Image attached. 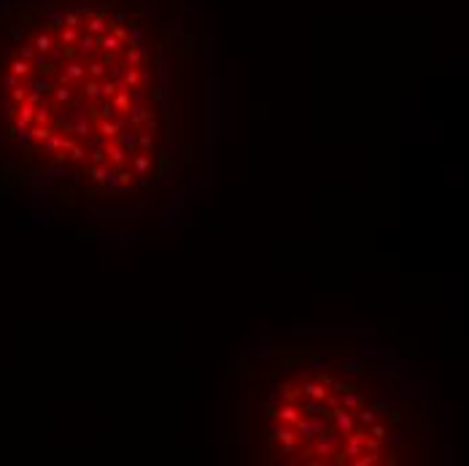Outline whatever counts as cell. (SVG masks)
I'll return each mask as SVG.
<instances>
[{"instance_id": "8", "label": "cell", "mask_w": 469, "mask_h": 466, "mask_svg": "<svg viewBox=\"0 0 469 466\" xmlns=\"http://www.w3.org/2000/svg\"><path fill=\"white\" fill-rule=\"evenodd\" d=\"M97 49V35H84V38H78V49H76V57L78 59H84V57H92V51Z\"/></svg>"}, {"instance_id": "47", "label": "cell", "mask_w": 469, "mask_h": 466, "mask_svg": "<svg viewBox=\"0 0 469 466\" xmlns=\"http://www.w3.org/2000/svg\"><path fill=\"white\" fill-rule=\"evenodd\" d=\"M78 24H81V16H78V14H68V16H65V27H78Z\"/></svg>"}, {"instance_id": "3", "label": "cell", "mask_w": 469, "mask_h": 466, "mask_svg": "<svg viewBox=\"0 0 469 466\" xmlns=\"http://www.w3.org/2000/svg\"><path fill=\"white\" fill-rule=\"evenodd\" d=\"M275 418H278L281 423H289V426H297V421L302 418V410H300V404H283L281 410H275Z\"/></svg>"}, {"instance_id": "53", "label": "cell", "mask_w": 469, "mask_h": 466, "mask_svg": "<svg viewBox=\"0 0 469 466\" xmlns=\"http://www.w3.org/2000/svg\"><path fill=\"white\" fill-rule=\"evenodd\" d=\"M386 439H388L391 445H399V442H402V437H399V434H391V437H386Z\"/></svg>"}, {"instance_id": "39", "label": "cell", "mask_w": 469, "mask_h": 466, "mask_svg": "<svg viewBox=\"0 0 469 466\" xmlns=\"http://www.w3.org/2000/svg\"><path fill=\"white\" fill-rule=\"evenodd\" d=\"M359 423L361 426H372L375 423V410L369 407V410H359Z\"/></svg>"}, {"instance_id": "46", "label": "cell", "mask_w": 469, "mask_h": 466, "mask_svg": "<svg viewBox=\"0 0 469 466\" xmlns=\"http://www.w3.org/2000/svg\"><path fill=\"white\" fill-rule=\"evenodd\" d=\"M310 367H313L315 372H323V369H326V358H321V356H313V358H310Z\"/></svg>"}, {"instance_id": "7", "label": "cell", "mask_w": 469, "mask_h": 466, "mask_svg": "<svg viewBox=\"0 0 469 466\" xmlns=\"http://www.w3.org/2000/svg\"><path fill=\"white\" fill-rule=\"evenodd\" d=\"M70 132H76L78 138H89L92 135V124H89L87 113L76 111V119H73V127H70Z\"/></svg>"}, {"instance_id": "20", "label": "cell", "mask_w": 469, "mask_h": 466, "mask_svg": "<svg viewBox=\"0 0 469 466\" xmlns=\"http://www.w3.org/2000/svg\"><path fill=\"white\" fill-rule=\"evenodd\" d=\"M361 369H364V361H361L359 356H356V358H348V361H342V375H359Z\"/></svg>"}, {"instance_id": "30", "label": "cell", "mask_w": 469, "mask_h": 466, "mask_svg": "<svg viewBox=\"0 0 469 466\" xmlns=\"http://www.w3.org/2000/svg\"><path fill=\"white\" fill-rule=\"evenodd\" d=\"M54 100H57V103H70V100H73V89H70V86H62V84H59L57 86V89H54Z\"/></svg>"}, {"instance_id": "41", "label": "cell", "mask_w": 469, "mask_h": 466, "mask_svg": "<svg viewBox=\"0 0 469 466\" xmlns=\"http://www.w3.org/2000/svg\"><path fill=\"white\" fill-rule=\"evenodd\" d=\"M369 434L378 437V439H386V437H388V426H383V423H372V426H369Z\"/></svg>"}, {"instance_id": "36", "label": "cell", "mask_w": 469, "mask_h": 466, "mask_svg": "<svg viewBox=\"0 0 469 466\" xmlns=\"http://www.w3.org/2000/svg\"><path fill=\"white\" fill-rule=\"evenodd\" d=\"M302 396V385L300 388H294V385H286V388H283V399H286L289 404H297V399Z\"/></svg>"}, {"instance_id": "28", "label": "cell", "mask_w": 469, "mask_h": 466, "mask_svg": "<svg viewBox=\"0 0 469 466\" xmlns=\"http://www.w3.org/2000/svg\"><path fill=\"white\" fill-rule=\"evenodd\" d=\"M68 151H70V154H68V159H70V162H73V164H78V162H84V159L89 156V151H87V149H81V146H76V143L70 146Z\"/></svg>"}, {"instance_id": "31", "label": "cell", "mask_w": 469, "mask_h": 466, "mask_svg": "<svg viewBox=\"0 0 469 466\" xmlns=\"http://www.w3.org/2000/svg\"><path fill=\"white\" fill-rule=\"evenodd\" d=\"M380 461V450H369L364 453V458H353L356 466H369V464H378Z\"/></svg>"}, {"instance_id": "44", "label": "cell", "mask_w": 469, "mask_h": 466, "mask_svg": "<svg viewBox=\"0 0 469 466\" xmlns=\"http://www.w3.org/2000/svg\"><path fill=\"white\" fill-rule=\"evenodd\" d=\"M114 124L119 127V132H122V130H124V127H127V124H130V116H127V113H124V111H119V113H114Z\"/></svg>"}, {"instance_id": "9", "label": "cell", "mask_w": 469, "mask_h": 466, "mask_svg": "<svg viewBox=\"0 0 469 466\" xmlns=\"http://www.w3.org/2000/svg\"><path fill=\"white\" fill-rule=\"evenodd\" d=\"M364 439L367 434H348V445H345V456L353 458V456H361V450H364Z\"/></svg>"}, {"instance_id": "14", "label": "cell", "mask_w": 469, "mask_h": 466, "mask_svg": "<svg viewBox=\"0 0 469 466\" xmlns=\"http://www.w3.org/2000/svg\"><path fill=\"white\" fill-rule=\"evenodd\" d=\"M127 116H130V122H132V127H143V122L149 119V111L143 108V105H138V103H132L130 105V111H127Z\"/></svg>"}, {"instance_id": "21", "label": "cell", "mask_w": 469, "mask_h": 466, "mask_svg": "<svg viewBox=\"0 0 469 466\" xmlns=\"http://www.w3.org/2000/svg\"><path fill=\"white\" fill-rule=\"evenodd\" d=\"M108 167H105V164H92V167H89V178H92V181H95V183H105V178H108Z\"/></svg>"}, {"instance_id": "29", "label": "cell", "mask_w": 469, "mask_h": 466, "mask_svg": "<svg viewBox=\"0 0 469 466\" xmlns=\"http://www.w3.org/2000/svg\"><path fill=\"white\" fill-rule=\"evenodd\" d=\"M87 30H89V35H103L105 19H103V16H92L89 22H87Z\"/></svg>"}, {"instance_id": "18", "label": "cell", "mask_w": 469, "mask_h": 466, "mask_svg": "<svg viewBox=\"0 0 469 466\" xmlns=\"http://www.w3.org/2000/svg\"><path fill=\"white\" fill-rule=\"evenodd\" d=\"M97 46L105 51V54H114V51H119V46H122V41L111 32V35H97Z\"/></svg>"}, {"instance_id": "16", "label": "cell", "mask_w": 469, "mask_h": 466, "mask_svg": "<svg viewBox=\"0 0 469 466\" xmlns=\"http://www.w3.org/2000/svg\"><path fill=\"white\" fill-rule=\"evenodd\" d=\"M302 415H323V418H326V410H323V402H321V399H305V404H302Z\"/></svg>"}, {"instance_id": "54", "label": "cell", "mask_w": 469, "mask_h": 466, "mask_svg": "<svg viewBox=\"0 0 469 466\" xmlns=\"http://www.w3.org/2000/svg\"><path fill=\"white\" fill-rule=\"evenodd\" d=\"M386 464H388V466H394V464H399V458H396V456H388V458H386Z\"/></svg>"}, {"instance_id": "27", "label": "cell", "mask_w": 469, "mask_h": 466, "mask_svg": "<svg viewBox=\"0 0 469 466\" xmlns=\"http://www.w3.org/2000/svg\"><path fill=\"white\" fill-rule=\"evenodd\" d=\"M51 46H54V41H51V35H46V32H41V35L35 38V51H41V54H49Z\"/></svg>"}, {"instance_id": "50", "label": "cell", "mask_w": 469, "mask_h": 466, "mask_svg": "<svg viewBox=\"0 0 469 466\" xmlns=\"http://www.w3.org/2000/svg\"><path fill=\"white\" fill-rule=\"evenodd\" d=\"M114 35L119 38V41H122V46H127V30H124V27H114Z\"/></svg>"}, {"instance_id": "38", "label": "cell", "mask_w": 469, "mask_h": 466, "mask_svg": "<svg viewBox=\"0 0 469 466\" xmlns=\"http://www.w3.org/2000/svg\"><path fill=\"white\" fill-rule=\"evenodd\" d=\"M16 141H19V146H22V149H27V146L32 143V132H30V127L16 130Z\"/></svg>"}, {"instance_id": "25", "label": "cell", "mask_w": 469, "mask_h": 466, "mask_svg": "<svg viewBox=\"0 0 469 466\" xmlns=\"http://www.w3.org/2000/svg\"><path fill=\"white\" fill-rule=\"evenodd\" d=\"M30 68L32 65L27 62V59H14V62H11V73H14L16 78H24L30 73Z\"/></svg>"}, {"instance_id": "43", "label": "cell", "mask_w": 469, "mask_h": 466, "mask_svg": "<svg viewBox=\"0 0 469 466\" xmlns=\"http://www.w3.org/2000/svg\"><path fill=\"white\" fill-rule=\"evenodd\" d=\"M114 113H116L114 103H111V100H105V103L100 105V119H114Z\"/></svg>"}, {"instance_id": "45", "label": "cell", "mask_w": 469, "mask_h": 466, "mask_svg": "<svg viewBox=\"0 0 469 466\" xmlns=\"http://www.w3.org/2000/svg\"><path fill=\"white\" fill-rule=\"evenodd\" d=\"M11 100H14V103H24V100H27V92H24L22 86H14V89H11Z\"/></svg>"}, {"instance_id": "26", "label": "cell", "mask_w": 469, "mask_h": 466, "mask_svg": "<svg viewBox=\"0 0 469 466\" xmlns=\"http://www.w3.org/2000/svg\"><path fill=\"white\" fill-rule=\"evenodd\" d=\"M57 86L49 81V78L46 76H41V78H35V81H32V92H38V95H46V92H54Z\"/></svg>"}, {"instance_id": "5", "label": "cell", "mask_w": 469, "mask_h": 466, "mask_svg": "<svg viewBox=\"0 0 469 466\" xmlns=\"http://www.w3.org/2000/svg\"><path fill=\"white\" fill-rule=\"evenodd\" d=\"M127 149H122L119 143H108L105 146V156H108V162L114 164V167H124V162H127Z\"/></svg>"}, {"instance_id": "19", "label": "cell", "mask_w": 469, "mask_h": 466, "mask_svg": "<svg viewBox=\"0 0 469 466\" xmlns=\"http://www.w3.org/2000/svg\"><path fill=\"white\" fill-rule=\"evenodd\" d=\"M16 119H19V122H24V124H32V122H35V105L24 100V103L19 105V111H16Z\"/></svg>"}, {"instance_id": "49", "label": "cell", "mask_w": 469, "mask_h": 466, "mask_svg": "<svg viewBox=\"0 0 469 466\" xmlns=\"http://www.w3.org/2000/svg\"><path fill=\"white\" fill-rule=\"evenodd\" d=\"M32 57H35V49H32V46H24V49L19 51V59H27V62H30Z\"/></svg>"}, {"instance_id": "13", "label": "cell", "mask_w": 469, "mask_h": 466, "mask_svg": "<svg viewBox=\"0 0 469 466\" xmlns=\"http://www.w3.org/2000/svg\"><path fill=\"white\" fill-rule=\"evenodd\" d=\"M340 404H342L345 410H359L361 404H364V394H356V388H351V391H345V394H342Z\"/></svg>"}, {"instance_id": "24", "label": "cell", "mask_w": 469, "mask_h": 466, "mask_svg": "<svg viewBox=\"0 0 469 466\" xmlns=\"http://www.w3.org/2000/svg\"><path fill=\"white\" fill-rule=\"evenodd\" d=\"M49 119H51L49 103H46V100H41V103H38V108H35V122H32V124H49Z\"/></svg>"}, {"instance_id": "51", "label": "cell", "mask_w": 469, "mask_h": 466, "mask_svg": "<svg viewBox=\"0 0 469 466\" xmlns=\"http://www.w3.org/2000/svg\"><path fill=\"white\" fill-rule=\"evenodd\" d=\"M111 22H114V24H124V22H127V14H114V16H111Z\"/></svg>"}, {"instance_id": "42", "label": "cell", "mask_w": 469, "mask_h": 466, "mask_svg": "<svg viewBox=\"0 0 469 466\" xmlns=\"http://www.w3.org/2000/svg\"><path fill=\"white\" fill-rule=\"evenodd\" d=\"M116 92H119L116 81H105V84H100V95H103V97H114Z\"/></svg>"}, {"instance_id": "1", "label": "cell", "mask_w": 469, "mask_h": 466, "mask_svg": "<svg viewBox=\"0 0 469 466\" xmlns=\"http://www.w3.org/2000/svg\"><path fill=\"white\" fill-rule=\"evenodd\" d=\"M326 421H323V415H302L300 421H297L294 431H297V439H305V442H313L315 437L321 434L323 429H326Z\"/></svg>"}, {"instance_id": "10", "label": "cell", "mask_w": 469, "mask_h": 466, "mask_svg": "<svg viewBox=\"0 0 469 466\" xmlns=\"http://www.w3.org/2000/svg\"><path fill=\"white\" fill-rule=\"evenodd\" d=\"M302 394L310 396V399H323L329 391H326V385H323L321 380H305L302 383Z\"/></svg>"}, {"instance_id": "32", "label": "cell", "mask_w": 469, "mask_h": 466, "mask_svg": "<svg viewBox=\"0 0 469 466\" xmlns=\"http://www.w3.org/2000/svg\"><path fill=\"white\" fill-rule=\"evenodd\" d=\"M138 149L151 151L154 149V135H151V132H138Z\"/></svg>"}, {"instance_id": "34", "label": "cell", "mask_w": 469, "mask_h": 466, "mask_svg": "<svg viewBox=\"0 0 469 466\" xmlns=\"http://www.w3.org/2000/svg\"><path fill=\"white\" fill-rule=\"evenodd\" d=\"M105 68H108V65H105L103 59H100V62H89V68H87V73H89L92 78H97V81H100V78L105 76Z\"/></svg>"}, {"instance_id": "40", "label": "cell", "mask_w": 469, "mask_h": 466, "mask_svg": "<svg viewBox=\"0 0 469 466\" xmlns=\"http://www.w3.org/2000/svg\"><path fill=\"white\" fill-rule=\"evenodd\" d=\"M89 162L92 164H105V159H108V156H105V149H95V151H89Z\"/></svg>"}, {"instance_id": "23", "label": "cell", "mask_w": 469, "mask_h": 466, "mask_svg": "<svg viewBox=\"0 0 469 466\" xmlns=\"http://www.w3.org/2000/svg\"><path fill=\"white\" fill-rule=\"evenodd\" d=\"M100 135L108 138V141H114V138L119 135V127L114 124V119H103L100 122Z\"/></svg>"}, {"instance_id": "33", "label": "cell", "mask_w": 469, "mask_h": 466, "mask_svg": "<svg viewBox=\"0 0 469 466\" xmlns=\"http://www.w3.org/2000/svg\"><path fill=\"white\" fill-rule=\"evenodd\" d=\"M59 43H65V46L78 43V27H65V30H62V38H59Z\"/></svg>"}, {"instance_id": "11", "label": "cell", "mask_w": 469, "mask_h": 466, "mask_svg": "<svg viewBox=\"0 0 469 466\" xmlns=\"http://www.w3.org/2000/svg\"><path fill=\"white\" fill-rule=\"evenodd\" d=\"M151 167H154V159L149 154H135V159H132V172L135 175H149Z\"/></svg>"}, {"instance_id": "6", "label": "cell", "mask_w": 469, "mask_h": 466, "mask_svg": "<svg viewBox=\"0 0 469 466\" xmlns=\"http://www.w3.org/2000/svg\"><path fill=\"white\" fill-rule=\"evenodd\" d=\"M70 146H73V141H70V138H62V135H57V132H51V135H49V138H46V141H43V149L49 151V154H51V151H68Z\"/></svg>"}, {"instance_id": "52", "label": "cell", "mask_w": 469, "mask_h": 466, "mask_svg": "<svg viewBox=\"0 0 469 466\" xmlns=\"http://www.w3.org/2000/svg\"><path fill=\"white\" fill-rule=\"evenodd\" d=\"M130 95H132V103L143 105V92H130Z\"/></svg>"}, {"instance_id": "17", "label": "cell", "mask_w": 469, "mask_h": 466, "mask_svg": "<svg viewBox=\"0 0 469 466\" xmlns=\"http://www.w3.org/2000/svg\"><path fill=\"white\" fill-rule=\"evenodd\" d=\"M146 59H149V51L146 49H141V46H130V49H127V65H132V68L143 65Z\"/></svg>"}, {"instance_id": "15", "label": "cell", "mask_w": 469, "mask_h": 466, "mask_svg": "<svg viewBox=\"0 0 469 466\" xmlns=\"http://www.w3.org/2000/svg\"><path fill=\"white\" fill-rule=\"evenodd\" d=\"M111 103H114V108L116 111H124L127 113L130 111V105H132V95H130V89H119L114 97H111Z\"/></svg>"}, {"instance_id": "35", "label": "cell", "mask_w": 469, "mask_h": 466, "mask_svg": "<svg viewBox=\"0 0 469 466\" xmlns=\"http://www.w3.org/2000/svg\"><path fill=\"white\" fill-rule=\"evenodd\" d=\"M30 132H32V141H46L54 130H49L46 124H35V127H30Z\"/></svg>"}, {"instance_id": "4", "label": "cell", "mask_w": 469, "mask_h": 466, "mask_svg": "<svg viewBox=\"0 0 469 466\" xmlns=\"http://www.w3.org/2000/svg\"><path fill=\"white\" fill-rule=\"evenodd\" d=\"M267 437L270 439H278V442H292V439H297V431H294V426L281 423V426H270Z\"/></svg>"}, {"instance_id": "12", "label": "cell", "mask_w": 469, "mask_h": 466, "mask_svg": "<svg viewBox=\"0 0 469 466\" xmlns=\"http://www.w3.org/2000/svg\"><path fill=\"white\" fill-rule=\"evenodd\" d=\"M116 143L132 154V151H135V146H138V130H122V132L116 135Z\"/></svg>"}, {"instance_id": "37", "label": "cell", "mask_w": 469, "mask_h": 466, "mask_svg": "<svg viewBox=\"0 0 469 466\" xmlns=\"http://www.w3.org/2000/svg\"><path fill=\"white\" fill-rule=\"evenodd\" d=\"M372 410H375V415H388V412L394 410V404L388 402V399H378V402L372 404Z\"/></svg>"}, {"instance_id": "48", "label": "cell", "mask_w": 469, "mask_h": 466, "mask_svg": "<svg viewBox=\"0 0 469 466\" xmlns=\"http://www.w3.org/2000/svg\"><path fill=\"white\" fill-rule=\"evenodd\" d=\"M3 86H5V89H14V86H19V78L14 76V73H8V76L3 78Z\"/></svg>"}, {"instance_id": "22", "label": "cell", "mask_w": 469, "mask_h": 466, "mask_svg": "<svg viewBox=\"0 0 469 466\" xmlns=\"http://www.w3.org/2000/svg\"><path fill=\"white\" fill-rule=\"evenodd\" d=\"M81 95L87 97V100H97V97H100V81H97V78L87 81V84H84V89H81Z\"/></svg>"}, {"instance_id": "2", "label": "cell", "mask_w": 469, "mask_h": 466, "mask_svg": "<svg viewBox=\"0 0 469 466\" xmlns=\"http://www.w3.org/2000/svg\"><path fill=\"white\" fill-rule=\"evenodd\" d=\"M329 421H332V426L340 431V434H351L353 431V418H351V412H348L345 407H337V410H332L329 412Z\"/></svg>"}]
</instances>
